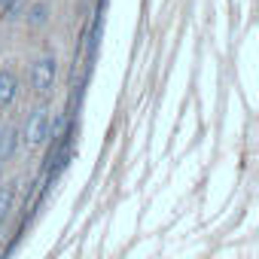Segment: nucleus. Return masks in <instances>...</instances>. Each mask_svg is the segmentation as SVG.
I'll list each match as a JSON object with an SVG mask.
<instances>
[{"label": "nucleus", "instance_id": "obj_3", "mask_svg": "<svg viewBox=\"0 0 259 259\" xmlns=\"http://www.w3.org/2000/svg\"><path fill=\"white\" fill-rule=\"evenodd\" d=\"M16 89H19L16 73L13 70H0V107H7L16 98Z\"/></svg>", "mask_w": 259, "mask_h": 259}, {"label": "nucleus", "instance_id": "obj_4", "mask_svg": "<svg viewBox=\"0 0 259 259\" xmlns=\"http://www.w3.org/2000/svg\"><path fill=\"white\" fill-rule=\"evenodd\" d=\"M10 207H13V186H0V223L7 220Z\"/></svg>", "mask_w": 259, "mask_h": 259}, {"label": "nucleus", "instance_id": "obj_5", "mask_svg": "<svg viewBox=\"0 0 259 259\" xmlns=\"http://www.w3.org/2000/svg\"><path fill=\"white\" fill-rule=\"evenodd\" d=\"M46 16H49V7H46V4H34V7H31V19H28V22L37 28V25H46Z\"/></svg>", "mask_w": 259, "mask_h": 259}, {"label": "nucleus", "instance_id": "obj_1", "mask_svg": "<svg viewBox=\"0 0 259 259\" xmlns=\"http://www.w3.org/2000/svg\"><path fill=\"white\" fill-rule=\"evenodd\" d=\"M55 73H58L55 58H52V55H43V58L31 67V89H34L37 95H46V92L52 89V82H55Z\"/></svg>", "mask_w": 259, "mask_h": 259}, {"label": "nucleus", "instance_id": "obj_6", "mask_svg": "<svg viewBox=\"0 0 259 259\" xmlns=\"http://www.w3.org/2000/svg\"><path fill=\"white\" fill-rule=\"evenodd\" d=\"M19 7V0H0V16H4V13H13Z\"/></svg>", "mask_w": 259, "mask_h": 259}, {"label": "nucleus", "instance_id": "obj_2", "mask_svg": "<svg viewBox=\"0 0 259 259\" xmlns=\"http://www.w3.org/2000/svg\"><path fill=\"white\" fill-rule=\"evenodd\" d=\"M25 138H28V144H31V147H40V144H46V141H49V110H46V107H40V110H34V113H31Z\"/></svg>", "mask_w": 259, "mask_h": 259}]
</instances>
